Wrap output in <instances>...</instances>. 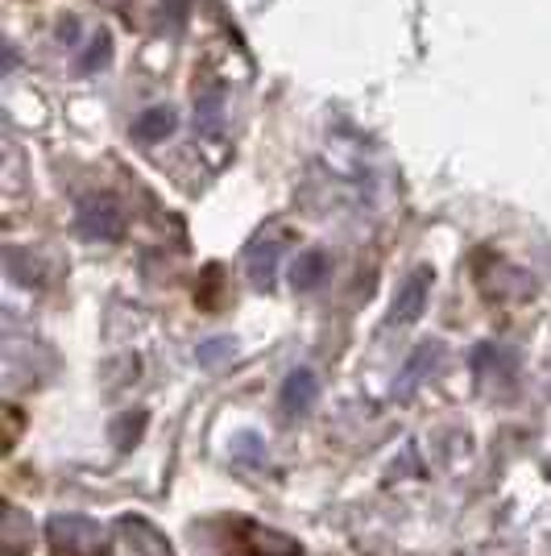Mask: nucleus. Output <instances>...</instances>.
Masks as SVG:
<instances>
[{"label": "nucleus", "mask_w": 551, "mask_h": 556, "mask_svg": "<svg viewBox=\"0 0 551 556\" xmlns=\"http://www.w3.org/2000/svg\"><path fill=\"white\" fill-rule=\"evenodd\" d=\"M50 556H108V535L84 515H54L47 523Z\"/></svg>", "instance_id": "1"}, {"label": "nucleus", "mask_w": 551, "mask_h": 556, "mask_svg": "<svg viewBox=\"0 0 551 556\" xmlns=\"http://www.w3.org/2000/svg\"><path fill=\"white\" fill-rule=\"evenodd\" d=\"M79 229L88 232L92 241H116L125 232V212L116 200L100 195V200H84L79 204Z\"/></svg>", "instance_id": "2"}, {"label": "nucleus", "mask_w": 551, "mask_h": 556, "mask_svg": "<svg viewBox=\"0 0 551 556\" xmlns=\"http://www.w3.org/2000/svg\"><path fill=\"white\" fill-rule=\"evenodd\" d=\"M427 291H432V270L419 266V270L398 287V295H394V325H414V320L423 316V307H427Z\"/></svg>", "instance_id": "3"}, {"label": "nucleus", "mask_w": 551, "mask_h": 556, "mask_svg": "<svg viewBox=\"0 0 551 556\" xmlns=\"http://www.w3.org/2000/svg\"><path fill=\"white\" fill-rule=\"evenodd\" d=\"M316 394H320V382H316V374L311 370H295L286 378V387H282V407L291 412V416H303L311 403H316Z\"/></svg>", "instance_id": "4"}, {"label": "nucleus", "mask_w": 551, "mask_h": 556, "mask_svg": "<svg viewBox=\"0 0 551 556\" xmlns=\"http://www.w3.org/2000/svg\"><path fill=\"white\" fill-rule=\"evenodd\" d=\"M175 125H179V116L170 113V109H145V113L133 121V138L145 141V146H154V141L170 138Z\"/></svg>", "instance_id": "5"}, {"label": "nucleus", "mask_w": 551, "mask_h": 556, "mask_svg": "<svg viewBox=\"0 0 551 556\" xmlns=\"http://www.w3.org/2000/svg\"><path fill=\"white\" fill-rule=\"evenodd\" d=\"M291 275H295V287H299V291H316L323 278H328V254H323V250H307V254H299Z\"/></svg>", "instance_id": "6"}, {"label": "nucleus", "mask_w": 551, "mask_h": 556, "mask_svg": "<svg viewBox=\"0 0 551 556\" xmlns=\"http://www.w3.org/2000/svg\"><path fill=\"white\" fill-rule=\"evenodd\" d=\"M274 262H278V245H270V241H261V245H253L249 250V270L257 282H270Z\"/></svg>", "instance_id": "7"}, {"label": "nucleus", "mask_w": 551, "mask_h": 556, "mask_svg": "<svg viewBox=\"0 0 551 556\" xmlns=\"http://www.w3.org/2000/svg\"><path fill=\"white\" fill-rule=\"evenodd\" d=\"M4 419H9V432H4V448H13L17 437H22V407H4Z\"/></svg>", "instance_id": "8"}, {"label": "nucleus", "mask_w": 551, "mask_h": 556, "mask_svg": "<svg viewBox=\"0 0 551 556\" xmlns=\"http://www.w3.org/2000/svg\"><path fill=\"white\" fill-rule=\"evenodd\" d=\"M104 59H108V38L100 34V38H95V42H92V54L84 59V67H95V63H104Z\"/></svg>", "instance_id": "9"}]
</instances>
